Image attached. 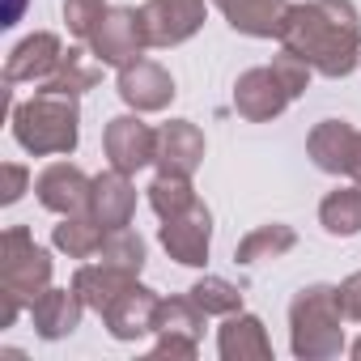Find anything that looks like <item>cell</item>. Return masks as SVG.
<instances>
[{
  "label": "cell",
  "instance_id": "1",
  "mask_svg": "<svg viewBox=\"0 0 361 361\" xmlns=\"http://www.w3.org/2000/svg\"><path fill=\"white\" fill-rule=\"evenodd\" d=\"M281 47L302 56L323 77H348L361 60V13L353 0H306L289 5Z\"/></svg>",
  "mask_w": 361,
  "mask_h": 361
},
{
  "label": "cell",
  "instance_id": "2",
  "mask_svg": "<svg viewBox=\"0 0 361 361\" xmlns=\"http://www.w3.org/2000/svg\"><path fill=\"white\" fill-rule=\"evenodd\" d=\"M344 310L336 285H306L289 302V348L298 361H331L344 353Z\"/></svg>",
  "mask_w": 361,
  "mask_h": 361
},
{
  "label": "cell",
  "instance_id": "3",
  "mask_svg": "<svg viewBox=\"0 0 361 361\" xmlns=\"http://www.w3.org/2000/svg\"><path fill=\"white\" fill-rule=\"evenodd\" d=\"M13 136L26 153L51 157V153H73L81 140V111L77 98L68 94H47L35 90V98L13 106Z\"/></svg>",
  "mask_w": 361,
  "mask_h": 361
},
{
  "label": "cell",
  "instance_id": "4",
  "mask_svg": "<svg viewBox=\"0 0 361 361\" xmlns=\"http://www.w3.org/2000/svg\"><path fill=\"white\" fill-rule=\"evenodd\" d=\"M310 64L293 51H281L272 64L264 68H247L238 81H234V111L251 123H264V119H276L306 85H310Z\"/></svg>",
  "mask_w": 361,
  "mask_h": 361
},
{
  "label": "cell",
  "instance_id": "5",
  "mask_svg": "<svg viewBox=\"0 0 361 361\" xmlns=\"http://www.w3.org/2000/svg\"><path fill=\"white\" fill-rule=\"evenodd\" d=\"M0 289L26 306L51 289V255L30 238L26 226H13L0 238Z\"/></svg>",
  "mask_w": 361,
  "mask_h": 361
},
{
  "label": "cell",
  "instance_id": "6",
  "mask_svg": "<svg viewBox=\"0 0 361 361\" xmlns=\"http://www.w3.org/2000/svg\"><path fill=\"white\" fill-rule=\"evenodd\" d=\"M145 47H149V35H145V22H140V9H128V5L106 9V18L90 35V51L106 68H128L132 60L145 56Z\"/></svg>",
  "mask_w": 361,
  "mask_h": 361
},
{
  "label": "cell",
  "instance_id": "7",
  "mask_svg": "<svg viewBox=\"0 0 361 361\" xmlns=\"http://www.w3.org/2000/svg\"><path fill=\"white\" fill-rule=\"evenodd\" d=\"M204 13H209L204 0H145V5H140V22H145L149 47H178V43H188L204 26Z\"/></svg>",
  "mask_w": 361,
  "mask_h": 361
},
{
  "label": "cell",
  "instance_id": "8",
  "mask_svg": "<svg viewBox=\"0 0 361 361\" xmlns=\"http://www.w3.org/2000/svg\"><path fill=\"white\" fill-rule=\"evenodd\" d=\"M209 243H213V213L200 200L188 213L161 221V247H166V255L174 264H183V268H204Z\"/></svg>",
  "mask_w": 361,
  "mask_h": 361
},
{
  "label": "cell",
  "instance_id": "9",
  "mask_svg": "<svg viewBox=\"0 0 361 361\" xmlns=\"http://www.w3.org/2000/svg\"><path fill=\"white\" fill-rule=\"evenodd\" d=\"M102 145H106L111 166L123 170V174H136V170L157 161V132L149 123H140V111L136 115H115L102 132Z\"/></svg>",
  "mask_w": 361,
  "mask_h": 361
},
{
  "label": "cell",
  "instance_id": "10",
  "mask_svg": "<svg viewBox=\"0 0 361 361\" xmlns=\"http://www.w3.org/2000/svg\"><path fill=\"white\" fill-rule=\"evenodd\" d=\"M39 204L60 213V217H73V213H90V192H94V178L81 170V166H68V161H51L43 174H39Z\"/></svg>",
  "mask_w": 361,
  "mask_h": 361
},
{
  "label": "cell",
  "instance_id": "11",
  "mask_svg": "<svg viewBox=\"0 0 361 361\" xmlns=\"http://www.w3.org/2000/svg\"><path fill=\"white\" fill-rule=\"evenodd\" d=\"M204 161V132L192 119H170L157 128V174H196Z\"/></svg>",
  "mask_w": 361,
  "mask_h": 361
},
{
  "label": "cell",
  "instance_id": "12",
  "mask_svg": "<svg viewBox=\"0 0 361 361\" xmlns=\"http://www.w3.org/2000/svg\"><path fill=\"white\" fill-rule=\"evenodd\" d=\"M119 98L132 111H166L174 102V77L161 64L140 56L128 68H119Z\"/></svg>",
  "mask_w": 361,
  "mask_h": 361
},
{
  "label": "cell",
  "instance_id": "13",
  "mask_svg": "<svg viewBox=\"0 0 361 361\" xmlns=\"http://www.w3.org/2000/svg\"><path fill=\"white\" fill-rule=\"evenodd\" d=\"M136 213V188H132V174L123 170H106L94 178V192H90V217L111 234V230H128Z\"/></svg>",
  "mask_w": 361,
  "mask_h": 361
},
{
  "label": "cell",
  "instance_id": "14",
  "mask_svg": "<svg viewBox=\"0 0 361 361\" xmlns=\"http://www.w3.org/2000/svg\"><path fill=\"white\" fill-rule=\"evenodd\" d=\"M157 306H161V298L136 281V285H128V289L102 310V323H106V331H111L115 340H140V336L153 331Z\"/></svg>",
  "mask_w": 361,
  "mask_h": 361
},
{
  "label": "cell",
  "instance_id": "15",
  "mask_svg": "<svg viewBox=\"0 0 361 361\" xmlns=\"http://www.w3.org/2000/svg\"><path fill=\"white\" fill-rule=\"evenodd\" d=\"M64 60V47L51 30H35L30 39H22L9 60H5V81L18 85V81H47Z\"/></svg>",
  "mask_w": 361,
  "mask_h": 361
},
{
  "label": "cell",
  "instance_id": "16",
  "mask_svg": "<svg viewBox=\"0 0 361 361\" xmlns=\"http://www.w3.org/2000/svg\"><path fill=\"white\" fill-rule=\"evenodd\" d=\"M90 306L77 298V289H47L30 302V319H35V331L43 340H64L81 327V314Z\"/></svg>",
  "mask_w": 361,
  "mask_h": 361
},
{
  "label": "cell",
  "instance_id": "17",
  "mask_svg": "<svg viewBox=\"0 0 361 361\" xmlns=\"http://www.w3.org/2000/svg\"><path fill=\"white\" fill-rule=\"evenodd\" d=\"M217 9L238 35L251 39H281L285 18H289V0H217Z\"/></svg>",
  "mask_w": 361,
  "mask_h": 361
},
{
  "label": "cell",
  "instance_id": "18",
  "mask_svg": "<svg viewBox=\"0 0 361 361\" xmlns=\"http://www.w3.org/2000/svg\"><path fill=\"white\" fill-rule=\"evenodd\" d=\"M217 353H221V361H268L272 340L255 314L238 310V314H226V323L217 331Z\"/></svg>",
  "mask_w": 361,
  "mask_h": 361
},
{
  "label": "cell",
  "instance_id": "19",
  "mask_svg": "<svg viewBox=\"0 0 361 361\" xmlns=\"http://www.w3.org/2000/svg\"><path fill=\"white\" fill-rule=\"evenodd\" d=\"M353 140H357V128L344 123V119H323L310 128L306 136V153L319 170L327 174H344L348 170V157H353Z\"/></svg>",
  "mask_w": 361,
  "mask_h": 361
},
{
  "label": "cell",
  "instance_id": "20",
  "mask_svg": "<svg viewBox=\"0 0 361 361\" xmlns=\"http://www.w3.org/2000/svg\"><path fill=\"white\" fill-rule=\"evenodd\" d=\"M128 285H136V272H128V268H115V264H106V259H98V264H85V268H77V276H73V289H77V298L90 306V310H106Z\"/></svg>",
  "mask_w": 361,
  "mask_h": 361
},
{
  "label": "cell",
  "instance_id": "21",
  "mask_svg": "<svg viewBox=\"0 0 361 361\" xmlns=\"http://www.w3.org/2000/svg\"><path fill=\"white\" fill-rule=\"evenodd\" d=\"M319 226H323L331 238H353V234H361V183H348V188L327 192L323 204H319Z\"/></svg>",
  "mask_w": 361,
  "mask_h": 361
},
{
  "label": "cell",
  "instance_id": "22",
  "mask_svg": "<svg viewBox=\"0 0 361 361\" xmlns=\"http://www.w3.org/2000/svg\"><path fill=\"white\" fill-rule=\"evenodd\" d=\"M51 243H56V251H64L68 259H90V255L102 251L106 230H102L90 213H73V217H64V221L56 226Z\"/></svg>",
  "mask_w": 361,
  "mask_h": 361
},
{
  "label": "cell",
  "instance_id": "23",
  "mask_svg": "<svg viewBox=\"0 0 361 361\" xmlns=\"http://www.w3.org/2000/svg\"><path fill=\"white\" fill-rule=\"evenodd\" d=\"M293 247H298V234H293L289 226L272 221V226L251 230V234L234 247V264L251 268V264H259V259H281V255H285V251H293Z\"/></svg>",
  "mask_w": 361,
  "mask_h": 361
},
{
  "label": "cell",
  "instance_id": "24",
  "mask_svg": "<svg viewBox=\"0 0 361 361\" xmlns=\"http://www.w3.org/2000/svg\"><path fill=\"white\" fill-rule=\"evenodd\" d=\"M192 204H196V188H192L188 174H157L153 183H149V209H153L161 221L188 213Z\"/></svg>",
  "mask_w": 361,
  "mask_h": 361
},
{
  "label": "cell",
  "instance_id": "25",
  "mask_svg": "<svg viewBox=\"0 0 361 361\" xmlns=\"http://www.w3.org/2000/svg\"><path fill=\"white\" fill-rule=\"evenodd\" d=\"M98 77H102V68H94V64H85V51H64V60H60V68L43 81V90L47 94H68V98H77V94H85V90H94L98 85Z\"/></svg>",
  "mask_w": 361,
  "mask_h": 361
},
{
  "label": "cell",
  "instance_id": "26",
  "mask_svg": "<svg viewBox=\"0 0 361 361\" xmlns=\"http://www.w3.org/2000/svg\"><path fill=\"white\" fill-rule=\"evenodd\" d=\"M153 331H174V336H196L204 331V310L192 302V298H161L157 306V319H153Z\"/></svg>",
  "mask_w": 361,
  "mask_h": 361
},
{
  "label": "cell",
  "instance_id": "27",
  "mask_svg": "<svg viewBox=\"0 0 361 361\" xmlns=\"http://www.w3.org/2000/svg\"><path fill=\"white\" fill-rule=\"evenodd\" d=\"M188 293L204 314H238L243 310V289L230 285L226 276H200Z\"/></svg>",
  "mask_w": 361,
  "mask_h": 361
},
{
  "label": "cell",
  "instance_id": "28",
  "mask_svg": "<svg viewBox=\"0 0 361 361\" xmlns=\"http://www.w3.org/2000/svg\"><path fill=\"white\" fill-rule=\"evenodd\" d=\"M98 255H102L106 264L128 268V272H136V276H140V268H145V238H140V234H132V230H111Z\"/></svg>",
  "mask_w": 361,
  "mask_h": 361
},
{
  "label": "cell",
  "instance_id": "29",
  "mask_svg": "<svg viewBox=\"0 0 361 361\" xmlns=\"http://www.w3.org/2000/svg\"><path fill=\"white\" fill-rule=\"evenodd\" d=\"M106 0H64V22H68V30L77 35V39H85L90 43V35L98 30V22L106 18Z\"/></svg>",
  "mask_w": 361,
  "mask_h": 361
},
{
  "label": "cell",
  "instance_id": "30",
  "mask_svg": "<svg viewBox=\"0 0 361 361\" xmlns=\"http://www.w3.org/2000/svg\"><path fill=\"white\" fill-rule=\"evenodd\" d=\"M200 353V340L196 336H174V331H161L157 344H153V357H196Z\"/></svg>",
  "mask_w": 361,
  "mask_h": 361
},
{
  "label": "cell",
  "instance_id": "31",
  "mask_svg": "<svg viewBox=\"0 0 361 361\" xmlns=\"http://www.w3.org/2000/svg\"><path fill=\"white\" fill-rule=\"evenodd\" d=\"M336 293H340V310H344V319L361 323V272L344 276V281L336 285Z\"/></svg>",
  "mask_w": 361,
  "mask_h": 361
},
{
  "label": "cell",
  "instance_id": "32",
  "mask_svg": "<svg viewBox=\"0 0 361 361\" xmlns=\"http://www.w3.org/2000/svg\"><path fill=\"white\" fill-rule=\"evenodd\" d=\"M26 183H30L26 166L5 161V192H0V204H18V200H22V192H26Z\"/></svg>",
  "mask_w": 361,
  "mask_h": 361
},
{
  "label": "cell",
  "instance_id": "33",
  "mask_svg": "<svg viewBox=\"0 0 361 361\" xmlns=\"http://www.w3.org/2000/svg\"><path fill=\"white\" fill-rule=\"evenodd\" d=\"M353 183H361V132H357V140H353V157H348V170H344Z\"/></svg>",
  "mask_w": 361,
  "mask_h": 361
},
{
  "label": "cell",
  "instance_id": "34",
  "mask_svg": "<svg viewBox=\"0 0 361 361\" xmlns=\"http://www.w3.org/2000/svg\"><path fill=\"white\" fill-rule=\"evenodd\" d=\"M22 9H26V0H9V13H5V26H13V22L22 18Z\"/></svg>",
  "mask_w": 361,
  "mask_h": 361
},
{
  "label": "cell",
  "instance_id": "35",
  "mask_svg": "<svg viewBox=\"0 0 361 361\" xmlns=\"http://www.w3.org/2000/svg\"><path fill=\"white\" fill-rule=\"evenodd\" d=\"M348 353H353V357H357V361H361V340H357V344H353V348H348Z\"/></svg>",
  "mask_w": 361,
  "mask_h": 361
}]
</instances>
